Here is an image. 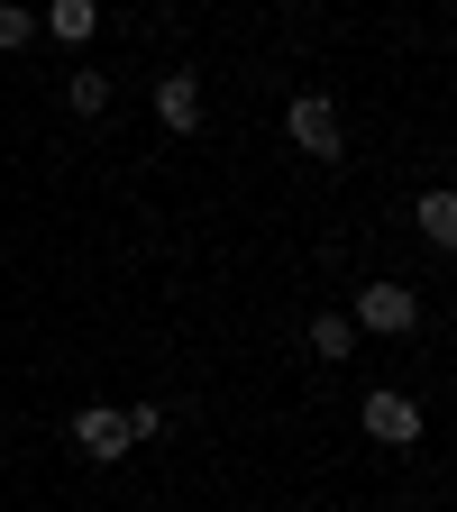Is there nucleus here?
<instances>
[{
  "label": "nucleus",
  "mask_w": 457,
  "mask_h": 512,
  "mask_svg": "<svg viewBox=\"0 0 457 512\" xmlns=\"http://www.w3.org/2000/svg\"><path fill=\"white\" fill-rule=\"evenodd\" d=\"M74 448H83L92 467H119V458H128V421H119L110 403H83V412H74Z\"/></svg>",
  "instance_id": "4"
},
{
  "label": "nucleus",
  "mask_w": 457,
  "mask_h": 512,
  "mask_svg": "<svg viewBox=\"0 0 457 512\" xmlns=\"http://www.w3.org/2000/svg\"><path fill=\"white\" fill-rule=\"evenodd\" d=\"M284 138H293L311 165H339V156H348V119H339L330 92H302V101L284 110Z\"/></svg>",
  "instance_id": "1"
},
{
  "label": "nucleus",
  "mask_w": 457,
  "mask_h": 512,
  "mask_svg": "<svg viewBox=\"0 0 457 512\" xmlns=\"http://www.w3.org/2000/svg\"><path fill=\"white\" fill-rule=\"evenodd\" d=\"M348 348H357V320L348 311H320L311 320V357H348Z\"/></svg>",
  "instance_id": "8"
},
{
  "label": "nucleus",
  "mask_w": 457,
  "mask_h": 512,
  "mask_svg": "<svg viewBox=\"0 0 457 512\" xmlns=\"http://www.w3.org/2000/svg\"><path fill=\"white\" fill-rule=\"evenodd\" d=\"M46 28H55L64 46H83V37L101 28V0H55V10H46Z\"/></svg>",
  "instance_id": "7"
},
{
  "label": "nucleus",
  "mask_w": 457,
  "mask_h": 512,
  "mask_svg": "<svg viewBox=\"0 0 457 512\" xmlns=\"http://www.w3.org/2000/svg\"><path fill=\"white\" fill-rule=\"evenodd\" d=\"M64 101H74L83 119H101V110H110V74H74V83H64Z\"/></svg>",
  "instance_id": "9"
},
{
  "label": "nucleus",
  "mask_w": 457,
  "mask_h": 512,
  "mask_svg": "<svg viewBox=\"0 0 457 512\" xmlns=\"http://www.w3.org/2000/svg\"><path fill=\"white\" fill-rule=\"evenodd\" d=\"M348 320H357V330H375V339H403V330H421V302H412V284H366Z\"/></svg>",
  "instance_id": "2"
},
{
  "label": "nucleus",
  "mask_w": 457,
  "mask_h": 512,
  "mask_svg": "<svg viewBox=\"0 0 457 512\" xmlns=\"http://www.w3.org/2000/svg\"><path fill=\"white\" fill-rule=\"evenodd\" d=\"M156 119L192 138L202 128V74H156Z\"/></svg>",
  "instance_id": "5"
},
{
  "label": "nucleus",
  "mask_w": 457,
  "mask_h": 512,
  "mask_svg": "<svg viewBox=\"0 0 457 512\" xmlns=\"http://www.w3.org/2000/svg\"><path fill=\"white\" fill-rule=\"evenodd\" d=\"M119 421H128V448H138V439H156V430H165V412H156V403H128Z\"/></svg>",
  "instance_id": "11"
},
{
  "label": "nucleus",
  "mask_w": 457,
  "mask_h": 512,
  "mask_svg": "<svg viewBox=\"0 0 457 512\" xmlns=\"http://www.w3.org/2000/svg\"><path fill=\"white\" fill-rule=\"evenodd\" d=\"M412 220H421L430 247H457V192H421V211H412Z\"/></svg>",
  "instance_id": "6"
},
{
  "label": "nucleus",
  "mask_w": 457,
  "mask_h": 512,
  "mask_svg": "<svg viewBox=\"0 0 457 512\" xmlns=\"http://www.w3.org/2000/svg\"><path fill=\"white\" fill-rule=\"evenodd\" d=\"M28 37H37V19H28V10H19V0H0V55H19V46H28Z\"/></svg>",
  "instance_id": "10"
},
{
  "label": "nucleus",
  "mask_w": 457,
  "mask_h": 512,
  "mask_svg": "<svg viewBox=\"0 0 457 512\" xmlns=\"http://www.w3.org/2000/svg\"><path fill=\"white\" fill-rule=\"evenodd\" d=\"M357 421H366V439H375V448H412V439H421V403H412V394H394V384H375Z\"/></svg>",
  "instance_id": "3"
}]
</instances>
